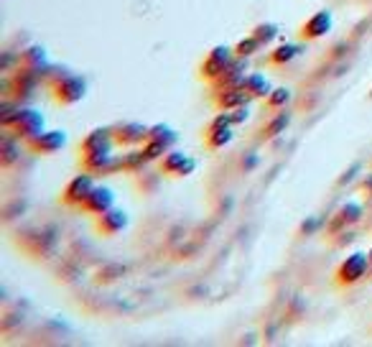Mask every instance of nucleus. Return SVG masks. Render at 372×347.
<instances>
[{"label": "nucleus", "mask_w": 372, "mask_h": 347, "mask_svg": "<svg viewBox=\"0 0 372 347\" xmlns=\"http://www.w3.org/2000/svg\"><path fill=\"white\" fill-rule=\"evenodd\" d=\"M51 92H54V100H57L59 105L72 107L84 100V95H87V82L82 80V77H77V74H66V77H62L59 82L51 84Z\"/></svg>", "instance_id": "obj_5"}, {"label": "nucleus", "mask_w": 372, "mask_h": 347, "mask_svg": "<svg viewBox=\"0 0 372 347\" xmlns=\"http://www.w3.org/2000/svg\"><path fill=\"white\" fill-rule=\"evenodd\" d=\"M252 36H255L263 46H268V44H273V41L278 39V26L275 24H258L255 28H252Z\"/></svg>", "instance_id": "obj_25"}, {"label": "nucleus", "mask_w": 372, "mask_h": 347, "mask_svg": "<svg viewBox=\"0 0 372 347\" xmlns=\"http://www.w3.org/2000/svg\"><path fill=\"white\" fill-rule=\"evenodd\" d=\"M248 115H250V113H248V107H237V110H232V118H235V125H237V123H243V121H248Z\"/></svg>", "instance_id": "obj_27"}, {"label": "nucleus", "mask_w": 372, "mask_h": 347, "mask_svg": "<svg viewBox=\"0 0 372 347\" xmlns=\"http://www.w3.org/2000/svg\"><path fill=\"white\" fill-rule=\"evenodd\" d=\"M148 128L151 125H143V123H120V125H113L115 143L125 145V148H136V145L146 143Z\"/></svg>", "instance_id": "obj_11"}, {"label": "nucleus", "mask_w": 372, "mask_h": 347, "mask_svg": "<svg viewBox=\"0 0 372 347\" xmlns=\"http://www.w3.org/2000/svg\"><path fill=\"white\" fill-rule=\"evenodd\" d=\"M95 177H92V171L87 174H77L74 179H69V184L64 186V192H62V199L64 204L69 207H82V202L89 197V192L95 189Z\"/></svg>", "instance_id": "obj_8"}, {"label": "nucleus", "mask_w": 372, "mask_h": 347, "mask_svg": "<svg viewBox=\"0 0 372 347\" xmlns=\"http://www.w3.org/2000/svg\"><path fill=\"white\" fill-rule=\"evenodd\" d=\"M288 103H291V89L288 87H275V89H270V95L266 97V107L268 110H273V113L286 110Z\"/></svg>", "instance_id": "obj_23"}, {"label": "nucleus", "mask_w": 372, "mask_h": 347, "mask_svg": "<svg viewBox=\"0 0 372 347\" xmlns=\"http://www.w3.org/2000/svg\"><path fill=\"white\" fill-rule=\"evenodd\" d=\"M367 258H370V266H372V248L367 251Z\"/></svg>", "instance_id": "obj_28"}, {"label": "nucleus", "mask_w": 372, "mask_h": 347, "mask_svg": "<svg viewBox=\"0 0 372 347\" xmlns=\"http://www.w3.org/2000/svg\"><path fill=\"white\" fill-rule=\"evenodd\" d=\"M243 89L248 92L250 97H263L266 100L268 95H270V84H268V80L263 77V74H258V72H250L248 77H245V82H243Z\"/></svg>", "instance_id": "obj_21"}, {"label": "nucleus", "mask_w": 372, "mask_h": 347, "mask_svg": "<svg viewBox=\"0 0 372 347\" xmlns=\"http://www.w3.org/2000/svg\"><path fill=\"white\" fill-rule=\"evenodd\" d=\"M3 151H6V159H3V163L8 166V163L16 159V151H18L16 143H13V138H6V141H3Z\"/></svg>", "instance_id": "obj_26"}, {"label": "nucleus", "mask_w": 372, "mask_h": 347, "mask_svg": "<svg viewBox=\"0 0 372 347\" xmlns=\"http://www.w3.org/2000/svg\"><path fill=\"white\" fill-rule=\"evenodd\" d=\"M245 64H243V59H235L232 62V66L227 69L222 77H217V80L212 82L217 89H227V87H243V82H245Z\"/></svg>", "instance_id": "obj_17"}, {"label": "nucleus", "mask_w": 372, "mask_h": 347, "mask_svg": "<svg viewBox=\"0 0 372 347\" xmlns=\"http://www.w3.org/2000/svg\"><path fill=\"white\" fill-rule=\"evenodd\" d=\"M364 276H370V258H367V253H349L347 258L342 260L340 268H337V283L340 286H355L364 278Z\"/></svg>", "instance_id": "obj_4"}, {"label": "nucleus", "mask_w": 372, "mask_h": 347, "mask_svg": "<svg viewBox=\"0 0 372 347\" xmlns=\"http://www.w3.org/2000/svg\"><path fill=\"white\" fill-rule=\"evenodd\" d=\"M21 66L26 69H33V72H39L44 77V69H46V48L44 46H28L21 54Z\"/></svg>", "instance_id": "obj_19"}, {"label": "nucleus", "mask_w": 372, "mask_h": 347, "mask_svg": "<svg viewBox=\"0 0 372 347\" xmlns=\"http://www.w3.org/2000/svg\"><path fill=\"white\" fill-rule=\"evenodd\" d=\"M299 54H301V48L296 46V44H281V46H275L273 51H268V64L286 66V64H291Z\"/></svg>", "instance_id": "obj_20"}, {"label": "nucleus", "mask_w": 372, "mask_h": 347, "mask_svg": "<svg viewBox=\"0 0 372 347\" xmlns=\"http://www.w3.org/2000/svg\"><path fill=\"white\" fill-rule=\"evenodd\" d=\"M332 26H334L332 10H316L314 16H308L306 21L301 24V39L304 41H319L332 31Z\"/></svg>", "instance_id": "obj_10"}, {"label": "nucleus", "mask_w": 372, "mask_h": 347, "mask_svg": "<svg viewBox=\"0 0 372 347\" xmlns=\"http://www.w3.org/2000/svg\"><path fill=\"white\" fill-rule=\"evenodd\" d=\"M260 48H263V44H260V41L250 33L248 39L237 41V44H235V57L237 59H248V57H252L255 51H260Z\"/></svg>", "instance_id": "obj_24"}, {"label": "nucleus", "mask_w": 372, "mask_h": 347, "mask_svg": "<svg viewBox=\"0 0 372 347\" xmlns=\"http://www.w3.org/2000/svg\"><path fill=\"white\" fill-rule=\"evenodd\" d=\"M128 212L125 210H118V207H113V210L102 212V215H97V230L102 235H107V238H113V235L122 233L125 227H128Z\"/></svg>", "instance_id": "obj_13"}, {"label": "nucleus", "mask_w": 372, "mask_h": 347, "mask_svg": "<svg viewBox=\"0 0 372 347\" xmlns=\"http://www.w3.org/2000/svg\"><path fill=\"white\" fill-rule=\"evenodd\" d=\"M64 143H66L64 130H41L39 136H33L26 141V148H28L31 154H39V156H54L57 151H62Z\"/></svg>", "instance_id": "obj_7"}, {"label": "nucleus", "mask_w": 372, "mask_h": 347, "mask_svg": "<svg viewBox=\"0 0 372 347\" xmlns=\"http://www.w3.org/2000/svg\"><path fill=\"white\" fill-rule=\"evenodd\" d=\"M115 136L113 128H92L87 136L82 138L80 143V154L89 156V154H105V151H113L115 148Z\"/></svg>", "instance_id": "obj_9"}, {"label": "nucleus", "mask_w": 372, "mask_h": 347, "mask_svg": "<svg viewBox=\"0 0 372 347\" xmlns=\"http://www.w3.org/2000/svg\"><path fill=\"white\" fill-rule=\"evenodd\" d=\"M250 95L243 87H227L217 89V107L219 110H237V107L248 105Z\"/></svg>", "instance_id": "obj_15"}, {"label": "nucleus", "mask_w": 372, "mask_h": 347, "mask_svg": "<svg viewBox=\"0 0 372 347\" xmlns=\"http://www.w3.org/2000/svg\"><path fill=\"white\" fill-rule=\"evenodd\" d=\"M232 125H235L232 110H219V113L212 118L210 125H207V130H204V143H207V148L219 151V148H225V145L232 143V138H235Z\"/></svg>", "instance_id": "obj_2"}, {"label": "nucleus", "mask_w": 372, "mask_h": 347, "mask_svg": "<svg viewBox=\"0 0 372 347\" xmlns=\"http://www.w3.org/2000/svg\"><path fill=\"white\" fill-rule=\"evenodd\" d=\"M370 278H372V266H370Z\"/></svg>", "instance_id": "obj_29"}, {"label": "nucleus", "mask_w": 372, "mask_h": 347, "mask_svg": "<svg viewBox=\"0 0 372 347\" xmlns=\"http://www.w3.org/2000/svg\"><path fill=\"white\" fill-rule=\"evenodd\" d=\"M362 220V204L357 202V199H347V202L342 204L337 215L332 220V233H340V230H347V227L357 225Z\"/></svg>", "instance_id": "obj_14"}, {"label": "nucleus", "mask_w": 372, "mask_h": 347, "mask_svg": "<svg viewBox=\"0 0 372 347\" xmlns=\"http://www.w3.org/2000/svg\"><path fill=\"white\" fill-rule=\"evenodd\" d=\"M196 169V161L192 156L181 154V151H166L163 159L158 161V171H161L163 177H171V179H178V177H189V174H194Z\"/></svg>", "instance_id": "obj_6"}, {"label": "nucleus", "mask_w": 372, "mask_h": 347, "mask_svg": "<svg viewBox=\"0 0 372 347\" xmlns=\"http://www.w3.org/2000/svg\"><path fill=\"white\" fill-rule=\"evenodd\" d=\"M174 143H176V141H166V138H146V143L140 145L138 151H140V159H143L146 163L148 161H161L163 154L174 148Z\"/></svg>", "instance_id": "obj_16"}, {"label": "nucleus", "mask_w": 372, "mask_h": 347, "mask_svg": "<svg viewBox=\"0 0 372 347\" xmlns=\"http://www.w3.org/2000/svg\"><path fill=\"white\" fill-rule=\"evenodd\" d=\"M44 125H46V118L39 110H31V107H16L13 113H3V128L18 141H28V138L39 136L41 130H46Z\"/></svg>", "instance_id": "obj_1"}, {"label": "nucleus", "mask_w": 372, "mask_h": 347, "mask_svg": "<svg viewBox=\"0 0 372 347\" xmlns=\"http://www.w3.org/2000/svg\"><path fill=\"white\" fill-rule=\"evenodd\" d=\"M82 166L87 171H92V174H107V171H113L118 163H115L113 151H105V154L82 156Z\"/></svg>", "instance_id": "obj_18"}, {"label": "nucleus", "mask_w": 372, "mask_h": 347, "mask_svg": "<svg viewBox=\"0 0 372 347\" xmlns=\"http://www.w3.org/2000/svg\"><path fill=\"white\" fill-rule=\"evenodd\" d=\"M288 123H291V118H288V113H278L275 118H270V121L263 125V130H260V136H263V141H273V138H278L281 133H286V128H288Z\"/></svg>", "instance_id": "obj_22"}, {"label": "nucleus", "mask_w": 372, "mask_h": 347, "mask_svg": "<svg viewBox=\"0 0 372 347\" xmlns=\"http://www.w3.org/2000/svg\"><path fill=\"white\" fill-rule=\"evenodd\" d=\"M115 207V192L110 189V186H102V184H97L92 192H89V197L82 202V210L87 212V215H102V212H107V210H113Z\"/></svg>", "instance_id": "obj_12"}, {"label": "nucleus", "mask_w": 372, "mask_h": 347, "mask_svg": "<svg viewBox=\"0 0 372 347\" xmlns=\"http://www.w3.org/2000/svg\"><path fill=\"white\" fill-rule=\"evenodd\" d=\"M235 46H227V44H217V46L212 48L210 54L204 57L202 62V77L204 80L214 82L217 77H222V74L232 66V62H235Z\"/></svg>", "instance_id": "obj_3"}]
</instances>
